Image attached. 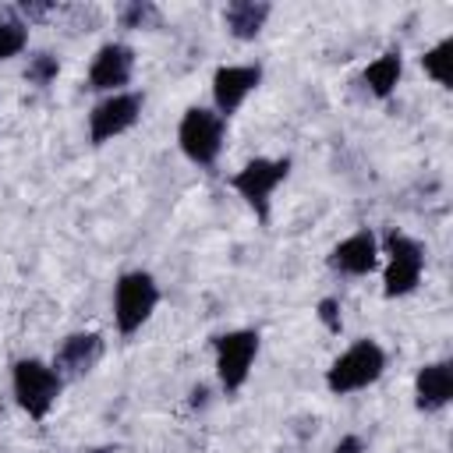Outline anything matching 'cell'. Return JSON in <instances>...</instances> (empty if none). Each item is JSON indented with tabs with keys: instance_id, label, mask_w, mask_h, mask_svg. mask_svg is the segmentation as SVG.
<instances>
[{
	"instance_id": "1",
	"label": "cell",
	"mask_w": 453,
	"mask_h": 453,
	"mask_svg": "<svg viewBox=\"0 0 453 453\" xmlns=\"http://www.w3.org/2000/svg\"><path fill=\"white\" fill-rule=\"evenodd\" d=\"M382 368H386V350L375 340H357L333 361V368L326 372V386L329 393L347 396V393L372 386L382 375Z\"/></svg>"
},
{
	"instance_id": "2",
	"label": "cell",
	"mask_w": 453,
	"mask_h": 453,
	"mask_svg": "<svg viewBox=\"0 0 453 453\" xmlns=\"http://www.w3.org/2000/svg\"><path fill=\"white\" fill-rule=\"evenodd\" d=\"M11 382H14L18 407H21L28 418H35V421H42V418L50 414V407L57 403L60 386H64V379L57 375V368L46 365V361H39V357H21V361H14Z\"/></svg>"
},
{
	"instance_id": "3",
	"label": "cell",
	"mask_w": 453,
	"mask_h": 453,
	"mask_svg": "<svg viewBox=\"0 0 453 453\" xmlns=\"http://www.w3.org/2000/svg\"><path fill=\"white\" fill-rule=\"evenodd\" d=\"M156 304H159V287H156V280H152L149 273H142V269L124 273V276L117 280V287H113V319H117L120 336L138 333V329L149 322V315L156 311Z\"/></svg>"
},
{
	"instance_id": "4",
	"label": "cell",
	"mask_w": 453,
	"mask_h": 453,
	"mask_svg": "<svg viewBox=\"0 0 453 453\" xmlns=\"http://www.w3.org/2000/svg\"><path fill=\"white\" fill-rule=\"evenodd\" d=\"M223 131H226V120H223L216 110L191 106V110H184V117H180L177 145H180V152H184L195 166H212L216 156H219V149H223Z\"/></svg>"
},
{
	"instance_id": "5",
	"label": "cell",
	"mask_w": 453,
	"mask_h": 453,
	"mask_svg": "<svg viewBox=\"0 0 453 453\" xmlns=\"http://www.w3.org/2000/svg\"><path fill=\"white\" fill-rule=\"evenodd\" d=\"M290 173V159H251L244 163L234 177H230V188L255 209V216L265 223L269 219V198L276 191V184Z\"/></svg>"
},
{
	"instance_id": "6",
	"label": "cell",
	"mask_w": 453,
	"mask_h": 453,
	"mask_svg": "<svg viewBox=\"0 0 453 453\" xmlns=\"http://www.w3.org/2000/svg\"><path fill=\"white\" fill-rule=\"evenodd\" d=\"M386 255H389V265H386V276H382V290L386 297H403L411 294L418 283H421V269H425V248L400 234V230H389L386 234Z\"/></svg>"
},
{
	"instance_id": "7",
	"label": "cell",
	"mask_w": 453,
	"mask_h": 453,
	"mask_svg": "<svg viewBox=\"0 0 453 453\" xmlns=\"http://www.w3.org/2000/svg\"><path fill=\"white\" fill-rule=\"evenodd\" d=\"M216 350V372H219V386L226 393H237L251 372V361L258 354V333L255 329H234L212 340Z\"/></svg>"
},
{
	"instance_id": "8",
	"label": "cell",
	"mask_w": 453,
	"mask_h": 453,
	"mask_svg": "<svg viewBox=\"0 0 453 453\" xmlns=\"http://www.w3.org/2000/svg\"><path fill=\"white\" fill-rule=\"evenodd\" d=\"M142 117V96L138 92H113L103 103L92 106L88 113V142L92 145H106L110 138L124 134L127 127H134Z\"/></svg>"
},
{
	"instance_id": "9",
	"label": "cell",
	"mask_w": 453,
	"mask_h": 453,
	"mask_svg": "<svg viewBox=\"0 0 453 453\" xmlns=\"http://www.w3.org/2000/svg\"><path fill=\"white\" fill-rule=\"evenodd\" d=\"M262 81V67L258 64H226V67H216L212 74V103H216V113L226 120L230 113L241 110V103L258 88Z\"/></svg>"
},
{
	"instance_id": "10",
	"label": "cell",
	"mask_w": 453,
	"mask_h": 453,
	"mask_svg": "<svg viewBox=\"0 0 453 453\" xmlns=\"http://www.w3.org/2000/svg\"><path fill=\"white\" fill-rule=\"evenodd\" d=\"M131 71H134V50L124 46V42H106L99 46L92 67H88V88L92 92H117L131 81Z\"/></svg>"
},
{
	"instance_id": "11",
	"label": "cell",
	"mask_w": 453,
	"mask_h": 453,
	"mask_svg": "<svg viewBox=\"0 0 453 453\" xmlns=\"http://www.w3.org/2000/svg\"><path fill=\"white\" fill-rule=\"evenodd\" d=\"M103 357V336L99 333H71L53 357V368L60 379H81L88 375Z\"/></svg>"
},
{
	"instance_id": "12",
	"label": "cell",
	"mask_w": 453,
	"mask_h": 453,
	"mask_svg": "<svg viewBox=\"0 0 453 453\" xmlns=\"http://www.w3.org/2000/svg\"><path fill=\"white\" fill-rule=\"evenodd\" d=\"M375 258H379V241L372 230H357L350 234L347 241H340L333 251H329V269L343 273V276H365L375 269Z\"/></svg>"
},
{
	"instance_id": "13",
	"label": "cell",
	"mask_w": 453,
	"mask_h": 453,
	"mask_svg": "<svg viewBox=\"0 0 453 453\" xmlns=\"http://www.w3.org/2000/svg\"><path fill=\"white\" fill-rule=\"evenodd\" d=\"M414 403L418 411H439L453 400V365L449 361H435V365H425L414 379Z\"/></svg>"
},
{
	"instance_id": "14",
	"label": "cell",
	"mask_w": 453,
	"mask_h": 453,
	"mask_svg": "<svg viewBox=\"0 0 453 453\" xmlns=\"http://www.w3.org/2000/svg\"><path fill=\"white\" fill-rule=\"evenodd\" d=\"M269 11L273 7L262 4V0H234V4L223 7V21H226V28H230L234 39H255L262 32Z\"/></svg>"
},
{
	"instance_id": "15",
	"label": "cell",
	"mask_w": 453,
	"mask_h": 453,
	"mask_svg": "<svg viewBox=\"0 0 453 453\" xmlns=\"http://www.w3.org/2000/svg\"><path fill=\"white\" fill-rule=\"evenodd\" d=\"M400 74H403L400 53H382L379 60H372V64L365 67V85L372 88V96L389 99L393 88H396V81H400Z\"/></svg>"
},
{
	"instance_id": "16",
	"label": "cell",
	"mask_w": 453,
	"mask_h": 453,
	"mask_svg": "<svg viewBox=\"0 0 453 453\" xmlns=\"http://www.w3.org/2000/svg\"><path fill=\"white\" fill-rule=\"evenodd\" d=\"M421 67H425L428 78H435L442 88H449V85H453V39L446 35L442 42H435V46L421 57Z\"/></svg>"
},
{
	"instance_id": "17",
	"label": "cell",
	"mask_w": 453,
	"mask_h": 453,
	"mask_svg": "<svg viewBox=\"0 0 453 453\" xmlns=\"http://www.w3.org/2000/svg\"><path fill=\"white\" fill-rule=\"evenodd\" d=\"M120 28H156L159 25V7L152 0H131L117 11Z\"/></svg>"
},
{
	"instance_id": "18",
	"label": "cell",
	"mask_w": 453,
	"mask_h": 453,
	"mask_svg": "<svg viewBox=\"0 0 453 453\" xmlns=\"http://www.w3.org/2000/svg\"><path fill=\"white\" fill-rule=\"evenodd\" d=\"M25 42H28L25 21H18V18H0V60L18 57V53L25 50Z\"/></svg>"
},
{
	"instance_id": "19",
	"label": "cell",
	"mask_w": 453,
	"mask_h": 453,
	"mask_svg": "<svg viewBox=\"0 0 453 453\" xmlns=\"http://www.w3.org/2000/svg\"><path fill=\"white\" fill-rule=\"evenodd\" d=\"M57 71H60V64H57L53 53H35V57H28L25 78H28L32 85H50V81L57 78Z\"/></svg>"
},
{
	"instance_id": "20",
	"label": "cell",
	"mask_w": 453,
	"mask_h": 453,
	"mask_svg": "<svg viewBox=\"0 0 453 453\" xmlns=\"http://www.w3.org/2000/svg\"><path fill=\"white\" fill-rule=\"evenodd\" d=\"M319 319H322V326H326L329 333H340V304H336L333 297L319 301Z\"/></svg>"
},
{
	"instance_id": "21",
	"label": "cell",
	"mask_w": 453,
	"mask_h": 453,
	"mask_svg": "<svg viewBox=\"0 0 453 453\" xmlns=\"http://www.w3.org/2000/svg\"><path fill=\"white\" fill-rule=\"evenodd\" d=\"M329 453H361V439L357 435H343Z\"/></svg>"
},
{
	"instance_id": "22",
	"label": "cell",
	"mask_w": 453,
	"mask_h": 453,
	"mask_svg": "<svg viewBox=\"0 0 453 453\" xmlns=\"http://www.w3.org/2000/svg\"><path fill=\"white\" fill-rule=\"evenodd\" d=\"M18 11H21V14H28V18H42V14H50V11H53V4H28V0H25Z\"/></svg>"
},
{
	"instance_id": "23",
	"label": "cell",
	"mask_w": 453,
	"mask_h": 453,
	"mask_svg": "<svg viewBox=\"0 0 453 453\" xmlns=\"http://www.w3.org/2000/svg\"><path fill=\"white\" fill-rule=\"evenodd\" d=\"M92 453H113V449H110V446H103V449H92Z\"/></svg>"
}]
</instances>
